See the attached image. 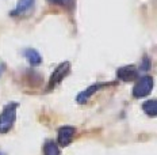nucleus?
I'll return each mask as SVG.
<instances>
[{
	"instance_id": "3",
	"label": "nucleus",
	"mask_w": 157,
	"mask_h": 155,
	"mask_svg": "<svg viewBox=\"0 0 157 155\" xmlns=\"http://www.w3.org/2000/svg\"><path fill=\"white\" fill-rule=\"evenodd\" d=\"M68 72H69V63L65 61L63 64H60L57 68H56V71L53 72V75H52L50 80H49V86H48V90H52L53 87H56L58 83H60L63 79L68 75Z\"/></svg>"
},
{
	"instance_id": "5",
	"label": "nucleus",
	"mask_w": 157,
	"mask_h": 155,
	"mask_svg": "<svg viewBox=\"0 0 157 155\" xmlns=\"http://www.w3.org/2000/svg\"><path fill=\"white\" fill-rule=\"evenodd\" d=\"M117 74H118V78H119L121 80L130 82V80H134V79L137 78L138 72H137L136 67H133V65H126V67L119 68Z\"/></svg>"
},
{
	"instance_id": "11",
	"label": "nucleus",
	"mask_w": 157,
	"mask_h": 155,
	"mask_svg": "<svg viewBox=\"0 0 157 155\" xmlns=\"http://www.w3.org/2000/svg\"><path fill=\"white\" fill-rule=\"evenodd\" d=\"M52 4H57V6H63V7H73L75 0H48Z\"/></svg>"
},
{
	"instance_id": "6",
	"label": "nucleus",
	"mask_w": 157,
	"mask_h": 155,
	"mask_svg": "<svg viewBox=\"0 0 157 155\" xmlns=\"http://www.w3.org/2000/svg\"><path fill=\"white\" fill-rule=\"evenodd\" d=\"M35 0H18V4H16V8L11 12L12 16L16 15H23L26 12H29L34 6Z\"/></svg>"
},
{
	"instance_id": "2",
	"label": "nucleus",
	"mask_w": 157,
	"mask_h": 155,
	"mask_svg": "<svg viewBox=\"0 0 157 155\" xmlns=\"http://www.w3.org/2000/svg\"><path fill=\"white\" fill-rule=\"evenodd\" d=\"M152 88H153V79L150 76H142L134 86L133 94L136 98H141L148 95L152 91Z\"/></svg>"
},
{
	"instance_id": "13",
	"label": "nucleus",
	"mask_w": 157,
	"mask_h": 155,
	"mask_svg": "<svg viewBox=\"0 0 157 155\" xmlns=\"http://www.w3.org/2000/svg\"><path fill=\"white\" fill-rule=\"evenodd\" d=\"M3 68H4V65H2V67H0V75H2V71H3Z\"/></svg>"
},
{
	"instance_id": "1",
	"label": "nucleus",
	"mask_w": 157,
	"mask_h": 155,
	"mask_svg": "<svg viewBox=\"0 0 157 155\" xmlns=\"http://www.w3.org/2000/svg\"><path fill=\"white\" fill-rule=\"evenodd\" d=\"M16 108L18 105L12 102V104H8L0 113V133H6L12 128L16 117Z\"/></svg>"
},
{
	"instance_id": "9",
	"label": "nucleus",
	"mask_w": 157,
	"mask_h": 155,
	"mask_svg": "<svg viewBox=\"0 0 157 155\" xmlns=\"http://www.w3.org/2000/svg\"><path fill=\"white\" fill-rule=\"evenodd\" d=\"M142 109H144V112H145L148 116L156 117V114H157V102L155 100H150V101L144 102Z\"/></svg>"
},
{
	"instance_id": "7",
	"label": "nucleus",
	"mask_w": 157,
	"mask_h": 155,
	"mask_svg": "<svg viewBox=\"0 0 157 155\" xmlns=\"http://www.w3.org/2000/svg\"><path fill=\"white\" fill-rule=\"evenodd\" d=\"M103 86H104L103 83H98V84H92V86H90V87H88L87 90H84L83 93H80V94L77 95V102H80V104H81V102H86V101L88 100V98L91 97V95L95 94L98 90H100V88H102Z\"/></svg>"
},
{
	"instance_id": "4",
	"label": "nucleus",
	"mask_w": 157,
	"mask_h": 155,
	"mask_svg": "<svg viewBox=\"0 0 157 155\" xmlns=\"http://www.w3.org/2000/svg\"><path fill=\"white\" fill-rule=\"evenodd\" d=\"M75 133H76V128L75 127H63L58 131V143L63 147L68 146L72 141Z\"/></svg>"
},
{
	"instance_id": "12",
	"label": "nucleus",
	"mask_w": 157,
	"mask_h": 155,
	"mask_svg": "<svg viewBox=\"0 0 157 155\" xmlns=\"http://www.w3.org/2000/svg\"><path fill=\"white\" fill-rule=\"evenodd\" d=\"M148 68H149V60H148V57H145V59H144L142 70H148Z\"/></svg>"
},
{
	"instance_id": "10",
	"label": "nucleus",
	"mask_w": 157,
	"mask_h": 155,
	"mask_svg": "<svg viewBox=\"0 0 157 155\" xmlns=\"http://www.w3.org/2000/svg\"><path fill=\"white\" fill-rule=\"evenodd\" d=\"M44 153L45 155H60V150L54 141H46L44 146Z\"/></svg>"
},
{
	"instance_id": "8",
	"label": "nucleus",
	"mask_w": 157,
	"mask_h": 155,
	"mask_svg": "<svg viewBox=\"0 0 157 155\" xmlns=\"http://www.w3.org/2000/svg\"><path fill=\"white\" fill-rule=\"evenodd\" d=\"M25 56H26V59H27V61L30 63L31 65H34V67L35 65H39L41 61H42L41 55H39L35 49H26Z\"/></svg>"
}]
</instances>
